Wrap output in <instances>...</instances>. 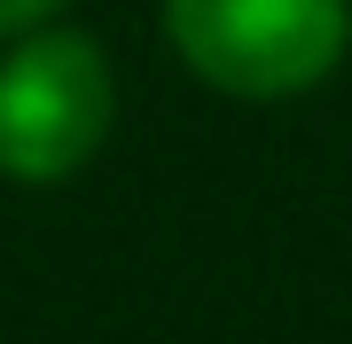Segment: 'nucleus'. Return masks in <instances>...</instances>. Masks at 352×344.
Returning a JSON list of instances; mask_svg holds the SVG:
<instances>
[{"mask_svg": "<svg viewBox=\"0 0 352 344\" xmlns=\"http://www.w3.org/2000/svg\"><path fill=\"white\" fill-rule=\"evenodd\" d=\"M55 8H63V0H0V39H24V32H39Z\"/></svg>", "mask_w": 352, "mask_h": 344, "instance_id": "obj_3", "label": "nucleus"}, {"mask_svg": "<svg viewBox=\"0 0 352 344\" xmlns=\"http://www.w3.org/2000/svg\"><path fill=\"white\" fill-rule=\"evenodd\" d=\"M118 126V78L94 32L39 24L0 55V180L55 188L87 172Z\"/></svg>", "mask_w": 352, "mask_h": 344, "instance_id": "obj_2", "label": "nucleus"}, {"mask_svg": "<svg viewBox=\"0 0 352 344\" xmlns=\"http://www.w3.org/2000/svg\"><path fill=\"white\" fill-rule=\"evenodd\" d=\"M164 39L227 102H289L344 63L352 0H164Z\"/></svg>", "mask_w": 352, "mask_h": 344, "instance_id": "obj_1", "label": "nucleus"}]
</instances>
